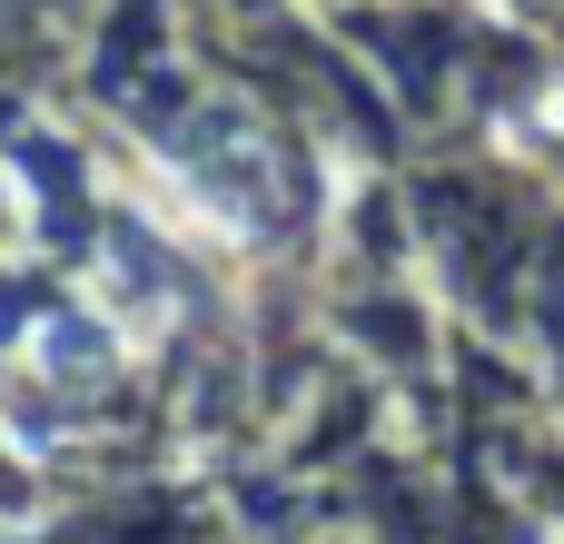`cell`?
<instances>
[{
    "instance_id": "cell-1",
    "label": "cell",
    "mask_w": 564,
    "mask_h": 544,
    "mask_svg": "<svg viewBox=\"0 0 564 544\" xmlns=\"http://www.w3.org/2000/svg\"><path fill=\"white\" fill-rule=\"evenodd\" d=\"M20 377L50 387L59 406H89V396L119 377V337H109L99 317H79V307H50V317L20 337Z\"/></svg>"
},
{
    "instance_id": "cell-2",
    "label": "cell",
    "mask_w": 564,
    "mask_h": 544,
    "mask_svg": "<svg viewBox=\"0 0 564 544\" xmlns=\"http://www.w3.org/2000/svg\"><path fill=\"white\" fill-rule=\"evenodd\" d=\"M0 544H40V535H10V525H0Z\"/></svg>"
}]
</instances>
